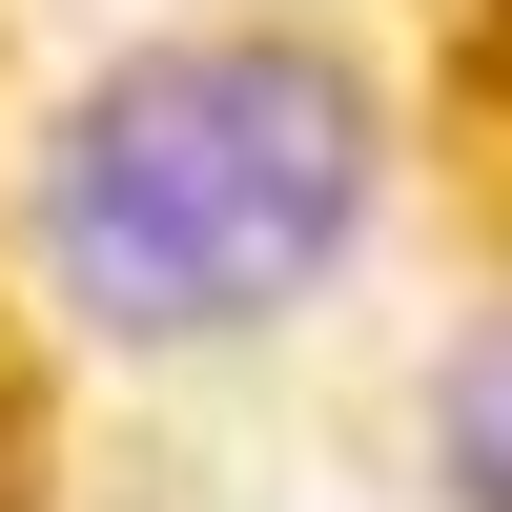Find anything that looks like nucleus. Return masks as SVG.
<instances>
[{"label":"nucleus","instance_id":"f257e3e1","mask_svg":"<svg viewBox=\"0 0 512 512\" xmlns=\"http://www.w3.org/2000/svg\"><path fill=\"white\" fill-rule=\"evenodd\" d=\"M369 185H390L369 82L287 21H205L41 103L21 246L103 349H226V328H287L369 246Z\"/></svg>","mask_w":512,"mask_h":512},{"label":"nucleus","instance_id":"20e7f679","mask_svg":"<svg viewBox=\"0 0 512 512\" xmlns=\"http://www.w3.org/2000/svg\"><path fill=\"white\" fill-rule=\"evenodd\" d=\"M0 512H21V472H0Z\"/></svg>","mask_w":512,"mask_h":512},{"label":"nucleus","instance_id":"7ed1b4c3","mask_svg":"<svg viewBox=\"0 0 512 512\" xmlns=\"http://www.w3.org/2000/svg\"><path fill=\"white\" fill-rule=\"evenodd\" d=\"M472 82H492V103H512V0H472Z\"/></svg>","mask_w":512,"mask_h":512},{"label":"nucleus","instance_id":"f03ea898","mask_svg":"<svg viewBox=\"0 0 512 512\" xmlns=\"http://www.w3.org/2000/svg\"><path fill=\"white\" fill-rule=\"evenodd\" d=\"M431 492L451 512H512V287L451 328V369H431Z\"/></svg>","mask_w":512,"mask_h":512}]
</instances>
